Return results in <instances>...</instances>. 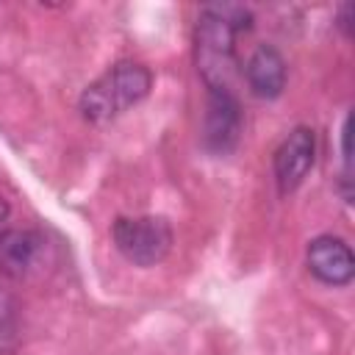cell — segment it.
I'll return each instance as SVG.
<instances>
[{
	"label": "cell",
	"instance_id": "6da1fadb",
	"mask_svg": "<svg viewBox=\"0 0 355 355\" xmlns=\"http://www.w3.org/2000/svg\"><path fill=\"white\" fill-rule=\"evenodd\" d=\"M153 89V72L139 61H119L80 94V114L94 122H111L128 108L139 105Z\"/></svg>",
	"mask_w": 355,
	"mask_h": 355
},
{
	"label": "cell",
	"instance_id": "7a4b0ae2",
	"mask_svg": "<svg viewBox=\"0 0 355 355\" xmlns=\"http://www.w3.org/2000/svg\"><path fill=\"white\" fill-rule=\"evenodd\" d=\"M236 36H239L236 28L214 8H205L200 14L194 31V58H197V72L202 75L208 89L233 92V80L239 75Z\"/></svg>",
	"mask_w": 355,
	"mask_h": 355
},
{
	"label": "cell",
	"instance_id": "3957f363",
	"mask_svg": "<svg viewBox=\"0 0 355 355\" xmlns=\"http://www.w3.org/2000/svg\"><path fill=\"white\" fill-rule=\"evenodd\" d=\"M111 236L122 258L136 266L161 263L175 244L172 225L164 216H119Z\"/></svg>",
	"mask_w": 355,
	"mask_h": 355
},
{
	"label": "cell",
	"instance_id": "277c9868",
	"mask_svg": "<svg viewBox=\"0 0 355 355\" xmlns=\"http://www.w3.org/2000/svg\"><path fill=\"white\" fill-rule=\"evenodd\" d=\"M241 136V105L233 92L208 89L205 103V125H202V144L214 155H227Z\"/></svg>",
	"mask_w": 355,
	"mask_h": 355
},
{
	"label": "cell",
	"instance_id": "5b68a950",
	"mask_svg": "<svg viewBox=\"0 0 355 355\" xmlns=\"http://www.w3.org/2000/svg\"><path fill=\"white\" fill-rule=\"evenodd\" d=\"M316 158V136L311 128H294L275 153V180L280 194H291L302 186Z\"/></svg>",
	"mask_w": 355,
	"mask_h": 355
},
{
	"label": "cell",
	"instance_id": "8992f818",
	"mask_svg": "<svg viewBox=\"0 0 355 355\" xmlns=\"http://www.w3.org/2000/svg\"><path fill=\"white\" fill-rule=\"evenodd\" d=\"M305 261L311 275L327 286H347L355 275V255L338 236H316L308 244Z\"/></svg>",
	"mask_w": 355,
	"mask_h": 355
},
{
	"label": "cell",
	"instance_id": "52a82bcc",
	"mask_svg": "<svg viewBox=\"0 0 355 355\" xmlns=\"http://www.w3.org/2000/svg\"><path fill=\"white\" fill-rule=\"evenodd\" d=\"M44 252V239L28 227H6L0 230V272L19 280L28 277Z\"/></svg>",
	"mask_w": 355,
	"mask_h": 355
},
{
	"label": "cell",
	"instance_id": "ba28073f",
	"mask_svg": "<svg viewBox=\"0 0 355 355\" xmlns=\"http://www.w3.org/2000/svg\"><path fill=\"white\" fill-rule=\"evenodd\" d=\"M244 78H247V86L255 97L275 100V97H280V92L286 86V61L275 47L261 44L247 58Z\"/></svg>",
	"mask_w": 355,
	"mask_h": 355
},
{
	"label": "cell",
	"instance_id": "9c48e42d",
	"mask_svg": "<svg viewBox=\"0 0 355 355\" xmlns=\"http://www.w3.org/2000/svg\"><path fill=\"white\" fill-rule=\"evenodd\" d=\"M14 322H17V308H14L11 297L6 291H0V338H8L14 333Z\"/></svg>",
	"mask_w": 355,
	"mask_h": 355
},
{
	"label": "cell",
	"instance_id": "30bf717a",
	"mask_svg": "<svg viewBox=\"0 0 355 355\" xmlns=\"http://www.w3.org/2000/svg\"><path fill=\"white\" fill-rule=\"evenodd\" d=\"M349 17H352V6L344 3V6L338 8V28L344 31V36H349Z\"/></svg>",
	"mask_w": 355,
	"mask_h": 355
},
{
	"label": "cell",
	"instance_id": "8fae6325",
	"mask_svg": "<svg viewBox=\"0 0 355 355\" xmlns=\"http://www.w3.org/2000/svg\"><path fill=\"white\" fill-rule=\"evenodd\" d=\"M8 211H11V208H8V200H6L3 194H0V222H3L6 216H8Z\"/></svg>",
	"mask_w": 355,
	"mask_h": 355
}]
</instances>
